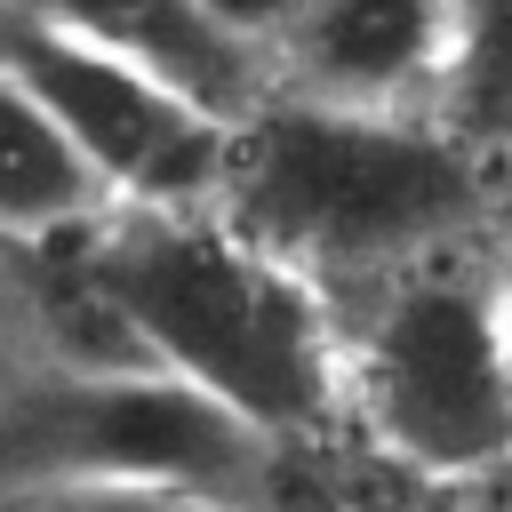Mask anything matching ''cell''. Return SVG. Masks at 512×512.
<instances>
[{"label":"cell","instance_id":"cell-8","mask_svg":"<svg viewBox=\"0 0 512 512\" xmlns=\"http://www.w3.org/2000/svg\"><path fill=\"white\" fill-rule=\"evenodd\" d=\"M112 192L88 176L72 136L48 120V104L0 64V248H40L80 224H96Z\"/></svg>","mask_w":512,"mask_h":512},{"label":"cell","instance_id":"cell-11","mask_svg":"<svg viewBox=\"0 0 512 512\" xmlns=\"http://www.w3.org/2000/svg\"><path fill=\"white\" fill-rule=\"evenodd\" d=\"M208 24H224L232 40H248L256 56H272L280 48V32H288V16L304 8V0H192Z\"/></svg>","mask_w":512,"mask_h":512},{"label":"cell","instance_id":"cell-14","mask_svg":"<svg viewBox=\"0 0 512 512\" xmlns=\"http://www.w3.org/2000/svg\"><path fill=\"white\" fill-rule=\"evenodd\" d=\"M472 512H488V504H472Z\"/></svg>","mask_w":512,"mask_h":512},{"label":"cell","instance_id":"cell-13","mask_svg":"<svg viewBox=\"0 0 512 512\" xmlns=\"http://www.w3.org/2000/svg\"><path fill=\"white\" fill-rule=\"evenodd\" d=\"M496 320H504V360H512V256H496Z\"/></svg>","mask_w":512,"mask_h":512},{"label":"cell","instance_id":"cell-2","mask_svg":"<svg viewBox=\"0 0 512 512\" xmlns=\"http://www.w3.org/2000/svg\"><path fill=\"white\" fill-rule=\"evenodd\" d=\"M496 168L504 160L432 112H336L264 96L232 128L216 216H232L256 248L344 304L392 272L480 248L496 216Z\"/></svg>","mask_w":512,"mask_h":512},{"label":"cell","instance_id":"cell-6","mask_svg":"<svg viewBox=\"0 0 512 512\" xmlns=\"http://www.w3.org/2000/svg\"><path fill=\"white\" fill-rule=\"evenodd\" d=\"M456 0H304L272 48V96L336 112H440Z\"/></svg>","mask_w":512,"mask_h":512},{"label":"cell","instance_id":"cell-1","mask_svg":"<svg viewBox=\"0 0 512 512\" xmlns=\"http://www.w3.org/2000/svg\"><path fill=\"white\" fill-rule=\"evenodd\" d=\"M72 256L144 368L232 408L272 448L312 440L344 408L336 296L256 248L216 208H104Z\"/></svg>","mask_w":512,"mask_h":512},{"label":"cell","instance_id":"cell-4","mask_svg":"<svg viewBox=\"0 0 512 512\" xmlns=\"http://www.w3.org/2000/svg\"><path fill=\"white\" fill-rule=\"evenodd\" d=\"M272 440L168 368H56L0 384V496L40 488H200L256 504Z\"/></svg>","mask_w":512,"mask_h":512},{"label":"cell","instance_id":"cell-7","mask_svg":"<svg viewBox=\"0 0 512 512\" xmlns=\"http://www.w3.org/2000/svg\"><path fill=\"white\" fill-rule=\"evenodd\" d=\"M8 8L40 16L56 32H80V40H96V48L176 80L192 104H208L232 128L272 96V56H256L248 40L208 24L192 0H8Z\"/></svg>","mask_w":512,"mask_h":512},{"label":"cell","instance_id":"cell-12","mask_svg":"<svg viewBox=\"0 0 512 512\" xmlns=\"http://www.w3.org/2000/svg\"><path fill=\"white\" fill-rule=\"evenodd\" d=\"M16 320H24V312H16V288H8V264H0V384L24 368V360H16Z\"/></svg>","mask_w":512,"mask_h":512},{"label":"cell","instance_id":"cell-9","mask_svg":"<svg viewBox=\"0 0 512 512\" xmlns=\"http://www.w3.org/2000/svg\"><path fill=\"white\" fill-rule=\"evenodd\" d=\"M432 120L488 160H512V0H456V48Z\"/></svg>","mask_w":512,"mask_h":512},{"label":"cell","instance_id":"cell-3","mask_svg":"<svg viewBox=\"0 0 512 512\" xmlns=\"http://www.w3.org/2000/svg\"><path fill=\"white\" fill-rule=\"evenodd\" d=\"M344 408L368 440L432 480L512 464V360L496 320V264L440 256L344 296Z\"/></svg>","mask_w":512,"mask_h":512},{"label":"cell","instance_id":"cell-10","mask_svg":"<svg viewBox=\"0 0 512 512\" xmlns=\"http://www.w3.org/2000/svg\"><path fill=\"white\" fill-rule=\"evenodd\" d=\"M0 512H256V504L200 488H40V496H0Z\"/></svg>","mask_w":512,"mask_h":512},{"label":"cell","instance_id":"cell-5","mask_svg":"<svg viewBox=\"0 0 512 512\" xmlns=\"http://www.w3.org/2000/svg\"><path fill=\"white\" fill-rule=\"evenodd\" d=\"M0 64L48 104L112 208H216L232 168V120L192 104L176 80L16 8H0Z\"/></svg>","mask_w":512,"mask_h":512}]
</instances>
